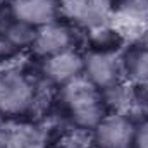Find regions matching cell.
I'll list each match as a JSON object with an SVG mask.
<instances>
[{"label":"cell","mask_w":148,"mask_h":148,"mask_svg":"<svg viewBox=\"0 0 148 148\" xmlns=\"http://www.w3.org/2000/svg\"><path fill=\"white\" fill-rule=\"evenodd\" d=\"M60 102L76 127L93 131L109 114L103 95L83 76L60 88Z\"/></svg>","instance_id":"6da1fadb"},{"label":"cell","mask_w":148,"mask_h":148,"mask_svg":"<svg viewBox=\"0 0 148 148\" xmlns=\"http://www.w3.org/2000/svg\"><path fill=\"white\" fill-rule=\"evenodd\" d=\"M36 102V84L26 73L9 69L0 74V115H26L35 109Z\"/></svg>","instance_id":"7a4b0ae2"},{"label":"cell","mask_w":148,"mask_h":148,"mask_svg":"<svg viewBox=\"0 0 148 148\" xmlns=\"http://www.w3.org/2000/svg\"><path fill=\"white\" fill-rule=\"evenodd\" d=\"M60 16L86 31L109 24L114 16V0H60Z\"/></svg>","instance_id":"3957f363"},{"label":"cell","mask_w":148,"mask_h":148,"mask_svg":"<svg viewBox=\"0 0 148 148\" xmlns=\"http://www.w3.org/2000/svg\"><path fill=\"white\" fill-rule=\"evenodd\" d=\"M134 124L127 114L109 112L91 131L95 148H133Z\"/></svg>","instance_id":"277c9868"},{"label":"cell","mask_w":148,"mask_h":148,"mask_svg":"<svg viewBox=\"0 0 148 148\" xmlns=\"http://www.w3.org/2000/svg\"><path fill=\"white\" fill-rule=\"evenodd\" d=\"M83 77L100 91H105L115 84H121L124 79L121 59L114 53L91 52L90 50L84 55Z\"/></svg>","instance_id":"5b68a950"},{"label":"cell","mask_w":148,"mask_h":148,"mask_svg":"<svg viewBox=\"0 0 148 148\" xmlns=\"http://www.w3.org/2000/svg\"><path fill=\"white\" fill-rule=\"evenodd\" d=\"M83 66H84V55L71 48L53 57L43 59L41 74L50 84L62 88L67 83L83 76Z\"/></svg>","instance_id":"8992f818"},{"label":"cell","mask_w":148,"mask_h":148,"mask_svg":"<svg viewBox=\"0 0 148 148\" xmlns=\"http://www.w3.org/2000/svg\"><path fill=\"white\" fill-rule=\"evenodd\" d=\"M9 14L12 19L41 28L60 16V0H10Z\"/></svg>","instance_id":"52a82bcc"},{"label":"cell","mask_w":148,"mask_h":148,"mask_svg":"<svg viewBox=\"0 0 148 148\" xmlns=\"http://www.w3.org/2000/svg\"><path fill=\"white\" fill-rule=\"evenodd\" d=\"M71 48H74V31L71 29V26L59 21L38 28L35 43L31 47V50L41 60Z\"/></svg>","instance_id":"ba28073f"},{"label":"cell","mask_w":148,"mask_h":148,"mask_svg":"<svg viewBox=\"0 0 148 148\" xmlns=\"http://www.w3.org/2000/svg\"><path fill=\"white\" fill-rule=\"evenodd\" d=\"M122 76L134 88H148V48L145 45L133 43L122 50L121 55Z\"/></svg>","instance_id":"9c48e42d"},{"label":"cell","mask_w":148,"mask_h":148,"mask_svg":"<svg viewBox=\"0 0 148 148\" xmlns=\"http://www.w3.org/2000/svg\"><path fill=\"white\" fill-rule=\"evenodd\" d=\"M88 41L91 45V52H103V53H117L124 47V36L119 29L112 28L110 24L100 26L97 29L86 31Z\"/></svg>","instance_id":"30bf717a"},{"label":"cell","mask_w":148,"mask_h":148,"mask_svg":"<svg viewBox=\"0 0 148 148\" xmlns=\"http://www.w3.org/2000/svg\"><path fill=\"white\" fill-rule=\"evenodd\" d=\"M36 29L31 24L16 21V19H9L2 29V36L7 40V43L16 50V52H23V50H31L35 38H36Z\"/></svg>","instance_id":"8fae6325"},{"label":"cell","mask_w":148,"mask_h":148,"mask_svg":"<svg viewBox=\"0 0 148 148\" xmlns=\"http://www.w3.org/2000/svg\"><path fill=\"white\" fill-rule=\"evenodd\" d=\"M5 148H43V134L33 126H17L3 136Z\"/></svg>","instance_id":"7c38bea8"},{"label":"cell","mask_w":148,"mask_h":148,"mask_svg":"<svg viewBox=\"0 0 148 148\" xmlns=\"http://www.w3.org/2000/svg\"><path fill=\"white\" fill-rule=\"evenodd\" d=\"M114 14L129 21H148V0H114Z\"/></svg>","instance_id":"4fadbf2b"},{"label":"cell","mask_w":148,"mask_h":148,"mask_svg":"<svg viewBox=\"0 0 148 148\" xmlns=\"http://www.w3.org/2000/svg\"><path fill=\"white\" fill-rule=\"evenodd\" d=\"M133 148H148V117L134 124Z\"/></svg>","instance_id":"5bb4252c"},{"label":"cell","mask_w":148,"mask_h":148,"mask_svg":"<svg viewBox=\"0 0 148 148\" xmlns=\"http://www.w3.org/2000/svg\"><path fill=\"white\" fill-rule=\"evenodd\" d=\"M55 148H90V145L77 136H69V138L62 140Z\"/></svg>","instance_id":"9a60e30c"},{"label":"cell","mask_w":148,"mask_h":148,"mask_svg":"<svg viewBox=\"0 0 148 148\" xmlns=\"http://www.w3.org/2000/svg\"><path fill=\"white\" fill-rule=\"evenodd\" d=\"M16 53V50L7 43V40L2 36V33H0V64H3L7 59H10L12 55Z\"/></svg>","instance_id":"2e32d148"},{"label":"cell","mask_w":148,"mask_h":148,"mask_svg":"<svg viewBox=\"0 0 148 148\" xmlns=\"http://www.w3.org/2000/svg\"><path fill=\"white\" fill-rule=\"evenodd\" d=\"M140 43L145 45L148 48V23H147V26L143 28V33H141V36H140Z\"/></svg>","instance_id":"e0dca14e"},{"label":"cell","mask_w":148,"mask_h":148,"mask_svg":"<svg viewBox=\"0 0 148 148\" xmlns=\"http://www.w3.org/2000/svg\"><path fill=\"white\" fill-rule=\"evenodd\" d=\"M2 138H3V136H2V131H0V140H2Z\"/></svg>","instance_id":"ac0fdd59"},{"label":"cell","mask_w":148,"mask_h":148,"mask_svg":"<svg viewBox=\"0 0 148 148\" xmlns=\"http://www.w3.org/2000/svg\"><path fill=\"white\" fill-rule=\"evenodd\" d=\"M143 90H145V91H147V93H148V88H143Z\"/></svg>","instance_id":"d6986e66"},{"label":"cell","mask_w":148,"mask_h":148,"mask_svg":"<svg viewBox=\"0 0 148 148\" xmlns=\"http://www.w3.org/2000/svg\"><path fill=\"white\" fill-rule=\"evenodd\" d=\"M0 17H2V12H0Z\"/></svg>","instance_id":"ffe728a7"}]
</instances>
